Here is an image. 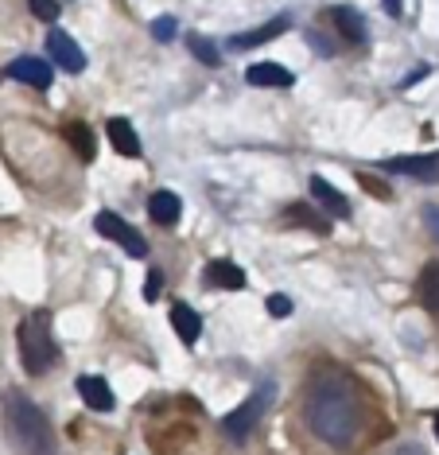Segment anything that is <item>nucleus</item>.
I'll use <instances>...</instances> for the list:
<instances>
[{"label":"nucleus","mask_w":439,"mask_h":455,"mask_svg":"<svg viewBox=\"0 0 439 455\" xmlns=\"http://www.w3.org/2000/svg\"><path fill=\"white\" fill-rule=\"evenodd\" d=\"M307 420H311V428H315V436L334 443V448H347V443L358 436V424H362L358 393L342 378L327 374L307 397Z\"/></svg>","instance_id":"obj_1"},{"label":"nucleus","mask_w":439,"mask_h":455,"mask_svg":"<svg viewBox=\"0 0 439 455\" xmlns=\"http://www.w3.org/2000/svg\"><path fill=\"white\" fill-rule=\"evenodd\" d=\"M4 432L24 455H55L59 451L55 432H51L47 417L31 405L20 389L4 393Z\"/></svg>","instance_id":"obj_2"},{"label":"nucleus","mask_w":439,"mask_h":455,"mask_svg":"<svg viewBox=\"0 0 439 455\" xmlns=\"http://www.w3.org/2000/svg\"><path fill=\"white\" fill-rule=\"evenodd\" d=\"M20 358H24L28 374H47L51 366L59 362V347L51 339V315L36 312L20 327Z\"/></svg>","instance_id":"obj_3"},{"label":"nucleus","mask_w":439,"mask_h":455,"mask_svg":"<svg viewBox=\"0 0 439 455\" xmlns=\"http://www.w3.org/2000/svg\"><path fill=\"white\" fill-rule=\"evenodd\" d=\"M273 401V386H265V389H257V397H249L245 405H237L229 417H222V432L234 443H242L249 432H253V424L260 420V412H265V405Z\"/></svg>","instance_id":"obj_4"},{"label":"nucleus","mask_w":439,"mask_h":455,"mask_svg":"<svg viewBox=\"0 0 439 455\" xmlns=\"http://www.w3.org/2000/svg\"><path fill=\"white\" fill-rule=\"evenodd\" d=\"M98 234H101V237H113V242L124 245V250H129L132 257H148V242H144V237L132 230V226L124 222V219H117L113 211H101V214H98Z\"/></svg>","instance_id":"obj_5"},{"label":"nucleus","mask_w":439,"mask_h":455,"mask_svg":"<svg viewBox=\"0 0 439 455\" xmlns=\"http://www.w3.org/2000/svg\"><path fill=\"white\" fill-rule=\"evenodd\" d=\"M385 172L412 175L420 183H439V152H427V156H393V160H385Z\"/></svg>","instance_id":"obj_6"},{"label":"nucleus","mask_w":439,"mask_h":455,"mask_svg":"<svg viewBox=\"0 0 439 455\" xmlns=\"http://www.w3.org/2000/svg\"><path fill=\"white\" fill-rule=\"evenodd\" d=\"M47 51H51V59L67 70V75H82V70H86V55H82V47L67 32H51L47 36Z\"/></svg>","instance_id":"obj_7"},{"label":"nucleus","mask_w":439,"mask_h":455,"mask_svg":"<svg viewBox=\"0 0 439 455\" xmlns=\"http://www.w3.org/2000/svg\"><path fill=\"white\" fill-rule=\"evenodd\" d=\"M284 226H299V230L319 234V237L331 234V219L323 211H315V206H307V203H291L284 211Z\"/></svg>","instance_id":"obj_8"},{"label":"nucleus","mask_w":439,"mask_h":455,"mask_svg":"<svg viewBox=\"0 0 439 455\" xmlns=\"http://www.w3.org/2000/svg\"><path fill=\"white\" fill-rule=\"evenodd\" d=\"M291 28V20L288 16H276V20H268L265 28H253V32H242V36H229V51H249V47H260V44H268V39H276V36H284Z\"/></svg>","instance_id":"obj_9"},{"label":"nucleus","mask_w":439,"mask_h":455,"mask_svg":"<svg viewBox=\"0 0 439 455\" xmlns=\"http://www.w3.org/2000/svg\"><path fill=\"white\" fill-rule=\"evenodd\" d=\"M311 195H315V203L331 214V219H350V199L339 188H331L323 175H311Z\"/></svg>","instance_id":"obj_10"},{"label":"nucleus","mask_w":439,"mask_h":455,"mask_svg":"<svg viewBox=\"0 0 439 455\" xmlns=\"http://www.w3.org/2000/svg\"><path fill=\"white\" fill-rule=\"evenodd\" d=\"M8 75H12L16 82H24V86H36V90H47V86H51V67L44 63V59H36V55L12 59Z\"/></svg>","instance_id":"obj_11"},{"label":"nucleus","mask_w":439,"mask_h":455,"mask_svg":"<svg viewBox=\"0 0 439 455\" xmlns=\"http://www.w3.org/2000/svg\"><path fill=\"white\" fill-rule=\"evenodd\" d=\"M78 393H82V401L93 409V412H109L113 409V389H109V381L106 378H78Z\"/></svg>","instance_id":"obj_12"},{"label":"nucleus","mask_w":439,"mask_h":455,"mask_svg":"<svg viewBox=\"0 0 439 455\" xmlns=\"http://www.w3.org/2000/svg\"><path fill=\"white\" fill-rule=\"evenodd\" d=\"M331 20H334V28L347 36V44H365V39H370V32H365V20L358 16V8L339 4V8H331Z\"/></svg>","instance_id":"obj_13"},{"label":"nucleus","mask_w":439,"mask_h":455,"mask_svg":"<svg viewBox=\"0 0 439 455\" xmlns=\"http://www.w3.org/2000/svg\"><path fill=\"white\" fill-rule=\"evenodd\" d=\"M106 132H109V144L121 152V156H132V160L140 156V137H137V129H132L124 117H113L106 125Z\"/></svg>","instance_id":"obj_14"},{"label":"nucleus","mask_w":439,"mask_h":455,"mask_svg":"<svg viewBox=\"0 0 439 455\" xmlns=\"http://www.w3.org/2000/svg\"><path fill=\"white\" fill-rule=\"evenodd\" d=\"M245 82H253V86H284L288 90L291 82H296V75L280 63H253L245 70Z\"/></svg>","instance_id":"obj_15"},{"label":"nucleus","mask_w":439,"mask_h":455,"mask_svg":"<svg viewBox=\"0 0 439 455\" xmlns=\"http://www.w3.org/2000/svg\"><path fill=\"white\" fill-rule=\"evenodd\" d=\"M180 211H183V203H180V195H172V191H156L148 199V214L156 226H175L180 222Z\"/></svg>","instance_id":"obj_16"},{"label":"nucleus","mask_w":439,"mask_h":455,"mask_svg":"<svg viewBox=\"0 0 439 455\" xmlns=\"http://www.w3.org/2000/svg\"><path fill=\"white\" fill-rule=\"evenodd\" d=\"M206 284L237 292V288H245V273L234 261H211V265H206Z\"/></svg>","instance_id":"obj_17"},{"label":"nucleus","mask_w":439,"mask_h":455,"mask_svg":"<svg viewBox=\"0 0 439 455\" xmlns=\"http://www.w3.org/2000/svg\"><path fill=\"white\" fill-rule=\"evenodd\" d=\"M172 327L180 331L183 343H198V335H203V319H198V312H191L187 304L172 307Z\"/></svg>","instance_id":"obj_18"},{"label":"nucleus","mask_w":439,"mask_h":455,"mask_svg":"<svg viewBox=\"0 0 439 455\" xmlns=\"http://www.w3.org/2000/svg\"><path fill=\"white\" fill-rule=\"evenodd\" d=\"M420 299L439 315V261H427L420 273Z\"/></svg>","instance_id":"obj_19"},{"label":"nucleus","mask_w":439,"mask_h":455,"mask_svg":"<svg viewBox=\"0 0 439 455\" xmlns=\"http://www.w3.org/2000/svg\"><path fill=\"white\" fill-rule=\"evenodd\" d=\"M67 144L75 148V156L82 160V164H90L93 160V132L86 129V125H67Z\"/></svg>","instance_id":"obj_20"},{"label":"nucleus","mask_w":439,"mask_h":455,"mask_svg":"<svg viewBox=\"0 0 439 455\" xmlns=\"http://www.w3.org/2000/svg\"><path fill=\"white\" fill-rule=\"evenodd\" d=\"M187 47H191V55H195L203 67H218V63H222V55H218V47H214L206 36H187Z\"/></svg>","instance_id":"obj_21"},{"label":"nucleus","mask_w":439,"mask_h":455,"mask_svg":"<svg viewBox=\"0 0 439 455\" xmlns=\"http://www.w3.org/2000/svg\"><path fill=\"white\" fill-rule=\"evenodd\" d=\"M28 8L36 12V20H59V0H28Z\"/></svg>","instance_id":"obj_22"},{"label":"nucleus","mask_w":439,"mask_h":455,"mask_svg":"<svg viewBox=\"0 0 439 455\" xmlns=\"http://www.w3.org/2000/svg\"><path fill=\"white\" fill-rule=\"evenodd\" d=\"M358 183H362V188L365 191H370V195H378V199H389V183H385V180H373V175H365V172H358Z\"/></svg>","instance_id":"obj_23"},{"label":"nucleus","mask_w":439,"mask_h":455,"mask_svg":"<svg viewBox=\"0 0 439 455\" xmlns=\"http://www.w3.org/2000/svg\"><path fill=\"white\" fill-rule=\"evenodd\" d=\"M268 315H276V319H284V315H291V299L284 296V292H276V296H268Z\"/></svg>","instance_id":"obj_24"},{"label":"nucleus","mask_w":439,"mask_h":455,"mask_svg":"<svg viewBox=\"0 0 439 455\" xmlns=\"http://www.w3.org/2000/svg\"><path fill=\"white\" fill-rule=\"evenodd\" d=\"M152 36L164 39V44H167V39H175V16H160V20H156V24H152Z\"/></svg>","instance_id":"obj_25"},{"label":"nucleus","mask_w":439,"mask_h":455,"mask_svg":"<svg viewBox=\"0 0 439 455\" xmlns=\"http://www.w3.org/2000/svg\"><path fill=\"white\" fill-rule=\"evenodd\" d=\"M160 288H164V273H160V268H152L148 281H144V299H156V296H160Z\"/></svg>","instance_id":"obj_26"},{"label":"nucleus","mask_w":439,"mask_h":455,"mask_svg":"<svg viewBox=\"0 0 439 455\" xmlns=\"http://www.w3.org/2000/svg\"><path fill=\"white\" fill-rule=\"evenodd\" d=\"M424 226H427V234L439 242V206L432 203V206H424Z\"/></svg>","instance_id":"obj_27"},{"label":"nucleus","mask_w":439,"mask_h":455,"mask_svg":"<svg viewBox=\"0 0 439 455\" xmlns=\"http://www.w3.org/2000/svg\"><path fill=\"white\" fill-rule=\"evenodd\" d=\"M385 12H389V16H401V0H385Z\"/></svg>","instance_id":"obj_28"},{"label":"nucleus","mask_w":439,"mask_h":455,"mask_svg":"<svg viewBox=\"0 0 439 455\" xmlns=\"http://www.w3.org/2000/svg\"><path fill=\"white\" fill-rule=\"evenodd\" d=\"M432 424H435V436H439V412H435V420H432Z\"/></svg>","instance_id":"obj_29"}]
</instances>
